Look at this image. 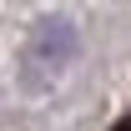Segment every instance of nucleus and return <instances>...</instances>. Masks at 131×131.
<instances>
[{
    "label": "nucleus",
    "mask_w": 131,
    "mask_h": 131,
    "mask_svg": "<svg viewBox=\"0 0 131 131\" xmlns=\"http://www.w3.org/2000/svg\"><path fill=\"white\" fill-rule=\"evenodd\" d=\"M81 56V30L66 15H46L35 20V30L20 46V86L25 91H46L56 76H66Z\"/></svg>",
    "instance_id": "1"
},
{
    "label": "nucleus",
    "mask_w": 131,
    "mask_h": 131,
    "mask_svg": "<svg viewBox=\"0 0 131 131\" xmlns=\"http://www.w3.org/2000/svg\"><path fill=\"white\" fill-rule=\"evenodd\" d=\"M121 131H131V121H126V126H121Z\"/></svg>",
    "instance_id": "2"
}]
</instances>
